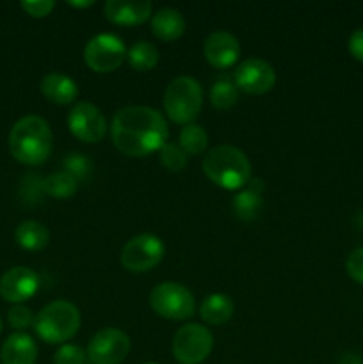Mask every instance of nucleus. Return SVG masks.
I'll use <instances>...</instances> for the list:
<instances>
[{"instance_id": "f257e3e1", "label": "nucleus", "mask_w": 363, "mask_h": 364, "mask_svg": "<svg viewBox=\"0 0 363 364\" xmlns=\"http://www.w3.org/2000/svg\"><path fill=\"white\" fill-rule=\"evenodd\" d=\"M112 142L123 155L141 159L160 151L167 142V123L152 107L132 105L120 109L110 124Z\"/></svg>"}, {"instance_id": "f03ea898", "label": "nucleus", "mask_w": 363, "mask_h": 364, "mask_svg": "<svg viewBox=\"0 0 363 364\" xmlns=\"http://www.w3.org/2000/svg\"><path fill=\"white\" fill-rule=\"evenodd\" d=\"M53 135L48 123L39 116H25L14 123L9 134V151L25 166H39L52 153Z\"/></svg>"}, {"instance_id": "7ed1b4c3", "label": "nucleus", "mask_w": 363, "mask_h": 364, "mask_svg": "<svg viewBox=\"0 0 363 364\" xmlns=\"http://www.w3.org/2000/svg\"><path fill=\"white\" fill-rule=\"evenodd\" d=\"M205 176L224 191H242L251 180V162L244 151L230 144L210 149L203 159Z\"/></svg>"}, {"instance_id": "20e7f679", "label": "nucleus", "mask_w": 363, "mask_h": 364, "mask_svg": "<svg viewBox=\"0 0 363 364\" xmlns=\"http://www.w3.org/2000/svg\"><path fill=\"white\" fill-rule=\"evenodd\" d=\"M80 322L77 306L68 301H53L36 315L34 331L45 343L60 345L78 333Z\"/></svg>"}, {"instance_id": "39448f33", "label": "nucleus", "mask_w": 363, "mask_h": 364, "mask_svg": "<svg viewBox=\"0 0 363 364\" xmlns=\"http://www.w3.org/2000/svg\"><path fill=\"white\" fill-rule=\"evenodd\" d=\"M164 112L173 123L191 124L203 107V89L196 78L177 77L164 91Z\"/></svg>"}, {"instance_id": "423d86ee", "label": "nucleus", "mask_w": 363, "mask_h": 364, "mask_svg": "<svg viewBox=\"0 0 363 364\" xmlns=\"http://www.w3.org/2000/svg\"><path fill=\"white\" fill-rule=\"evenodd\" d=\"M149 306L166 320H187L194 315L196 302L191 291L180 283L166 281L149 291Z\"/></svg>"}, {"instance_id": "0eeeda50", "label": "nucleus", "mask_w": 363, "mask_h": 364, "mask_svg": "<svg viewBox=\"0 0 363 364\" xmlns=\"http://www.w3.org/2000/svg\"><path fill=\"white\" fill-rule=\"evenodd\" d=\"M166 255V245L157 235L142 233L130 238L121 251V265L128 272L141 274L155 269Z\"/></svg>"}, {"instance_id": "6e6552de", "label": "nucleus", "mask_w": 363, "mask_h": 364, "mask_svg": "<svg viewBox=\"0 0 363 364\" xmlns=\"http://www.w3.org/2000/svg\"><path fill=\"white\" fill-rule=\"evenodd\" d=\"M214 348V336L205 326L187 323L173 338V355L180 364H201Z\"/></svg>"}, {"instance_id": "1a4fd4ad", "label": "nucleus", "mask_w": 363, "mask_h": 364, "mask_svg": "<svg viewBox=\"0 0 363 364\" xmlns=\"http://www.w3.org/2000/svg\"><path fill=\"white\" fill-rule=\"evenodd\" d=\"M127 52V46L116 34H98L85 45L84 60L96 73H110L125 63Z\"/></svg>"}, {"instance_id": "9d476101", "label": "nucleus", "mask_w": 363, "mask_h": 364, "mask_svg": "<svg viewBox=\"0 0 363 364\" xmlns=\"http://www.w3.org/2000/svg\"><path fill=\"white\" fill-rule=\"evenodd\" d=\"M130 352V338L116 327H105L91 338L88 359L93 364H121Z\"/></svg>"}, {"instance_id": "9b49d317", "label": "nucleus", "mask_w": 363, "mask_h": 364, "mask_svg": "<svg viewBox=\"0 0 363 364\" xmlns=\"http://www.w3.org/2000/svg\"><path fill=\"white\" fill-rule=\"evenodd\" d=\"M68 128L78 141L96 144L107 134V119L102 110L89 102H78L68 114Z\"/></svg>"}, {"instance_id": "f8f14e48", "label": "nucleus", "mask_w": 363, "mask_h": 364, "mask_svg": "<svg viewBox=\"0 0 363 364\" xmlns=\"http://www.w3.org/2000/svg\"><path fill=\"white\" fill-rule=\"evenodd\" d=\"M233 84L237 85L238 91H244L248 95H265L276 84V71L267 60L251 57V59L242 60L237 66Z\"/></svg>"}, {"instance_id": "ddd939ff", "label": "nucleus", "mask_w": 363, "mask_h": 364, "mask_svg": "<svg viewBox=\"0 0 363 364\" xmlns=\"http://www.w3.org/2000/svg\"><path fill=\"white\" fill-rule=\"evenodd\" d=\"M39 288V277L28 267H13L0 277V295L4 301L21 304L36 295Z\"/></svg>"}, {"instance_id": "4468645a", "label": "nucleus", "mask_w": 363, "mask_h": 364, "mask_svg": "<svg viewBox=\"0 0 363 364\" xmlns=\"http://www.w3.org/2000/svg\"><path fill=\"white\" fill-rule=\"evenodd\" d=\"M203 53L210 66L217 68V70H226V68L233 66L241 57V45L230 32H212L205 39Z\"/></svg>"}, {"instance_id": "2eb2a0df", "label": "nucleus", "mask_w": 363, "mask_h": 364, "mask_svg": "<svg viewBox=\"0 0 363 364\" xmlns=\"http://www.w3.org/2000/svg\"><path fill=\"white\" fill-rule=\"evenodd\" d=\"M153 6L149 0H107L103 13L105 18L114 25H123V27H134V25L144 23L152 18Z\"/></svg>"}, {"instance_id": "dca6fc26", "label": "nucleus", "mask_w": 363, "mask_h": 364, "mask_svg": "<svg viewBox=\"0 0 363 364\" xmlns=\"http://www.w3.org/2000/svg\"><path fill=\"white\" fill-rule=\"evenodd\" d=\"M38 345L27 333H14L4 341L0 348L2 364H36Z\"/></svg>"}, {"instance_id": "f3484780", "label": "nucleus", "mask_w": 363, "mask_h": 364, "mask_svg": "<svg viewBox=\"0 0 363 364\" xmlns=\"http://www.w3.org/2000/svg\"><path fill=\"white\" fill-rule=\"evenodd\" d=\"M39 89H41V95L56 105H70L78 96L77 82L57 71L45 75Z\"/></svg>"}, {"instance_id": "a211bd4d", "label": "nucleus", "mask_w": 363, "mask_h": 364, "mask_svg": "<svg viewBox=\"0 0 363 364\" xmlns=\"http://www.w3.org/2000/svg\"><path fill=\"white\" fill-rule=\"evenodd\" d=\"M152 32L160 41H177L185 32L184 14L173 7H164L152 14Z\"/></svg>"}, {"instance_id": "6ab92c4d", "label": "nucleus", "mask_w": 363, "mask_h": 364, "mask_svg": "<svg viewBox=\"0 0 363 364\" xmlns=\"http://www.w3.org/2000/svg\"><path fill=\"white\" fill-rule=\"evenodd\" d=\"M262 192L263 183L260 178L249 180V183L233 199V210L237 217L244 220L255 219L262 210Z\"/></svg>"}, {"instance_id": "aec40b11", "label": "nucleus", "mask_w": 363, "mask_h": 364, "mask_svg": "<svg viewBox=\"0 0 363 364\" xmlns=\"http://www.w3.org/2000/svg\"><path fill=\"white\" fill-rule=\"evenodd\" d=\"M235 306L231 302V299L224 294H212L209 297H205V301L199 306V316L203 318V322H206L209 326L219 327L224 326L228 320L233 316Z\"/></svg>"}, {"instance_id": "412c9836", "label": "nucleus", "mask_w": 363, "mask_h": 364, "mask_svg": "<svg viewBox=\"0 0 363 364\" xmlns=\"http://www.w3.org/2000/svg\"><path fill=\"white\" fill-rule=\"evenodd\" d=\"M14 238L21 249L36 252L43 251L48 245L50 231L45 224L38 223V220H23V223L18 224Z\"/></svg>"}, {"instance_id": "4be33fe9", "label": "nucleus", "mask_w": 363, "mask_h": 364, "mask_svg": "<svg viewBox=\"0 0 363 364\" xmlns=\"http://www.w3.org/2000/svg\"><path fill=\"white\" fill-rule=\"evenodd\" d=\"M78 188V180L75 176H71L66 171H59V173H53L50 176H46L41 181V191L45 194L52 196L56 199H68L71 196H75Z\"/></svg>"}, {"instance_id": "5701e85b", "label": "nucleus", "mask_w": 363, "mask_h": 364, "mask_svg": "<svg viewBox=\"0 0 363 364\" xmlns=\"http://www.w3.org/2000/svg\"><path fill=\"white\" fill-rule=\"evenodd\" d=\"M127 59L135 71H149L159 63V50L149 41H135L128 48Z\"/></svg>"}, {"instance_id": "b1692460", "label": "nucleus", "mask_w": 363, "mask_h": 364, "mask_svg": "<svg viewBox=\"0 0 363 364\" xmlns=\"http://www.w3.org/2000/svg\"><path fill=\"white\" fill-rule=\"evenodd\" d=\"M178 146L185 151V155H199L209 146V135H206L205 128L199 124L191 123L185 124L178 137Z\"/></svg>"}, {"instance_id": "393cba45", "label": "nucleus", "mask_w": 363, "mask_h": 364, "mask_svg": "<svg viewBox=\"0 0 363 364\" xmlns=\"http://www.w3.org/2000/svg\"><path fill=\"white\" fill-rule=\"evenodd\" d=\"M238 100V89L228 78H219L216 84L210 89V103H212L216 109L226 110L237 103Z\"/></svg>"}, {"instance_id": "a878e982", "label": "nucleus", "mask_w": 363, "mask_h": 364, "mask_svg": "<svg viewBox=\"0 0 363 364\" xmlns=\"http://www.w3.org/2000/svg\"><path fill=\"white\" fill-rule=\"evenodd\" d=\"M187 159L189 156L185 155L184 149L174 142H166L160 148V164L171 173H182L187 166Z\"/></svg>"}, {"instance_id": "bb28decb", "label": "nucleus", "mask_w": 363, "mask_h": 364, "mask_svg": "<svg viewBox=\"0 0 363 364\" xmlns=\"http://www.w3.org/2000/svg\"><path fill=\"white\" fill-rule=\"evenodd\" d=\"M53 364H88V352L77 345H63L53 354Z\"/></svg>"}, {"instance_id": "cd10ccee", "label": "nucleus", "mask_w": 363, "mask_h": 364, "mask_svg": "<svg viewBox=\"0 0 363 364\" xmlns=\"http://www.w3.org/2000/svg\"><path fill=\"white\" fill-rule=\"evenodd\" d=\"M63 166H64L63 171L70 173L71 176H75L77 180H85L89 171H91V162H89L84 155H78V153H73V155L66 156Z\"/></svg>"}, {"instance_id": "c85d7f7f", "label": "nucleus", "mask_w": 363, "mask_h": 364, "mask_svg": "<svg viewBox=\"0 0 363 364\" xmlns=\"http://www.w3.org/2000/svg\"><path fill=\"white\" fill-rule=\"evenodd\" d=\"M34 318L36 316L32 315L31 309L20 304L14 306V308L9 309V313H7V320H9L11 327L16 329L18 333L28 329V327H34Z\"/></svg>"}, {"instance_id": "c756f323", "label": "nucleus", "mask_w": 363, "mask_h": 364, "mask_svg": "<svg viewBox=\"0 0 363 364\" xmlns=\"http://www.w3.org/2000/svg\"><path fill=\"white\" fill-rule=\"evenodd\" d=\"M21 9L32 18H45L52 13V9L56 7L53 0H23L20 2Z\"/></svg>"}, {"instance_id": "7c9ffc66", "label": "nucleus", "mask_w": 363, "mask_h": 364, "mask_svg": "<svg viewBox=\"0 0 363 364\" xmlns=\"http://www.w3.org/2000/svg\"><path fill=\"white\" fill-rule=\"evenodd\" d=\"M345 270L349 277L358 284H363V247L354 249L345 262Z\"/></svg>"}, {"instance_id": "2f4dec72", "label": "nucleus", "mask_w": 363, "mask_h": 364, "mask_svg": "<svg viewBox=\"0 0 363 364\" xmlns=\"http://www.w3.org/2000/svg\"><path fill=\"white\" fill-rule=\"evenodd\" d=\"M347 48L349 53H351L356 60L363 63V27L356 28V31L349 36Z\"/></svg>"}, {"instance_id": "473e14b6", "label": "nucleus", "mask_w": 363, "mask_h": 364, "mask_svg": "<svg viewBox=\"0 0 363 364\" xmlns=\"http://www.w3.org/2000/svg\"><path fill=\"white\" fill-rule=\"evenodd\" d=\"M338 364H363V363H362V359L358 358V355L347 352V354H344L340 359H338Z\"/></svg>"}, {"instance_id": "72a5a7b5", "label": "nucleus", "mask_w": 363, "mask_h": 364, "mask_svg": "<svg viewBox=\"0 0 363 364\" xmlns=\"http://www.w3.org/2000/svg\"><path fill=\"white\" fill-rule=\"evenodd\" d=\"M68 4H70L71 7H78V9H84V7H91L95 2H93V0H88V2H68Z\"/></svg>"}, {"instance_id": "f704fd0d", "label": "nucleus", "mask_w": 363, "mask_h": 364, "mask_svg": "<svg viewBox=\"0 0 363 364\" xmlns=\"http://www.w3.org/2000/svg\"><path fill=\"white\" fill-rule=\"evenodd\" d=\"M0 333H2V320H0Z\"/></svg>"}, {"instance_id": "c9c22d12", "label": "nucleus", "mask_w": 363, "mask_h": 364, "mask_svg": "<svg viewBox=\"0 0 363 364\" xmlns=\"http://www.w3.org/2000/svg\"><path fill=\"white\" fill-rule=\"evenodd\" d=\"M144 364H159V363H144Z\"/></svg>"}]
</instances>
